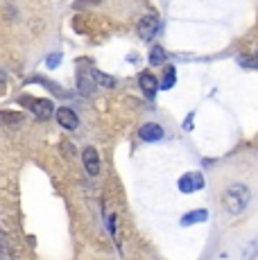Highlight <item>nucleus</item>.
Wrapping results in <instances>:
<instances>
[{
	"label": "nucleus",
	"mask_w": 258,
	"mask_h": 260,
	"mask_svg": "<svg viewBox=\"0 0 258 260\" xmlns=\"http://www.w3.org/2000/svg\"><path fill=\"white\" fill-rule=\"evenodd\" d=\"M249 199H251V190L245 183H231L224 190V208L231 215L245 213V208L249 206Z\"/></svg>",
	"instance_id": "f257e3e1"
},
{
	"label": "nucleus",
	"mask_w": 258,
	"mask_h": 260,
	"mask_svg": "<svg viewBox=\"0 0 258 260\" xmlns=\"http://www.w3.org/2000/svg\"><path fill=\"white\" fill-rule=\"evenodd\" d=\"M177 186H179L181 192L188 194V192H197V190H202L206 186V181L200 172H188V174H183V177H179Z\"/></svg>",
	"instance_id": "f03ea898"
},
{
	"label": "nucleus",
	"mask_w": 258,
	"mask_h": 260,
	"mask_svg": "<svg viewBox=\"0 0 258 260\" xmlns=\"http://www.w3.org/2000/svg\"><path fill=\"white\" fill-rule=\"evenodd\" d=\"M158 32V18L156 14H147V16L141 18V23H138V37L143 39V41H150V39H154Z\"/></svg>",
	"instance_id": "7ed1b4c3"
},
{
	"label": "nucleus",
	"mask_w": 258,
	"mask_h": 260,
	"mask_svg": "<svg viewBox=\"0 0 258 260\" xmlns=\"http://www.w3.org/2000/svg\"><path fill=\"white\" fill-rule=\"evenodd\" d=\"M82 163L86 168L88 177H98L100 174V154H98L95 147H86L82 152Z\"/></svg>",
	"instance_id": "20e7f679"
},
{
	"label": "nucleus",
	"mask_w": 258,
	"mask_h": 260,
	"mask_svg": "<svg viewBox=\"0 0 258 260\" xmlns=\"http://www.w3.org/2000/svg\"><path fill=\"white\" fill-rule=\"evenodd\" d=\"M54 118H57V122L61 124L63 129H68V132H73V129H77V124H79L77 113L73 111L71 107H59L57 111H54Z\"/></svg>",
	"instance_id": "39448f33"
},
{
	"label": "nucleus",
	"mask_w": 258,
	"mask_h": 260,
	"mask_svg": "<svg viewBox=\"0 0 258 260\" xmlns=\"http://www.w3.org/2000/svg\"><path fill=\"white\" fill-rule=\"evenodd\" d=\"M25 102H29L27 107L32 109V113L39 120H48L54 113V104L50 102V100H29V98H25Z\"/></svg>",
	"instance_id": "423d86ee"
},
{
	"label": "nucleus",
	"mask_w": 258,
	"mask_h": 260,
	"mask_svg": "<svg viewBox=\"0 0 258 260\" xmlns=\"http://www.w3.org/2000/svg\"><path fill=\"white\" fill-rule=\"evenodd\" d=\"M138 136H141V141H145V143H156L163 138V127L156 122H147L138 129Z\"/></svg>",
	"instance_id": "0eeeda50"
},
{
	"label": "nucleus",
	"mask_w": 258,
	"mask_h": 260,
	"mask_svg": "<svg viewBox=\"0 0 258 260\" xmlns=\"http://www.w3.org/2000/svg\"><path fill=\"white\" fill-rule=\"evenodd\" d=\"M138 86L143 88V93H145L150 100L154 98L156 91H158V82L152 73H141V77H138Z\"/></svg>",
	"instance_id": "6e6552de"
},
{
	"label": "nucleus",
	"mask_w": 258,
	"mask_h": 260,
	"mask_svg": "<svg viewBox=\"0 0 258 260\" xmlns=\"http://www.w3.org/2000/svg\"><path fill=\"white\" fill-rule=\"evenodd\" d=\"M208 219V211L206 208H197V211H190L181 217V226H192V224H200Z\"/></svg>",
	"instance_id": "1a4fd4ad"
},
{
	"label": "nucleus",
	"mask_w": 258,
	"mask_h": 260,
	"mask_svg": "<svg viewBox=\"0 0 258 260\" xmlns=\"http://www.w3.org/2000/svg\"><path fill=\"white\" fill-rule=\"evenodd\" d=\"M91 77H93V82H95L98 86H102V88H113L118 84L113 75H107V73H102V71H93Z\"/></svg>",
	"instance_id": "9d476101"
},
{
	"label": "nucleus",
	"mask_w": 258,
	"mask_h": 260,
	"mask_svg": "<svg viewBox=\"0 0 258 260\" xmlns=\"http://www.w3.org/2000/svg\"><path fill=\"white\" fill-rule=\"evenodd\" d=\"M93 77L88 73H79V77H77V91L82 93V95H91V91H93Z\"/></svg>",
	"instance_id": "9b49d317"
},
{
	"label": "nucleus",
	"mask_w": 258,
	"mask_h": 260,
	"mask_svg": "<svg viewBox=\"0 0 258 260\" xmlns=\"http://www.w3.org/2000/svg\"><path fill=\"white\" fill-rule=\"evenodd\" d=\"M0 122H5V124H21V122H25V116L23 113H18V111H0Z\"/></svg>",
	"instance_id": "f8f14e48"
},
{
	"label": "nucleus",
	"mask_w": 258,
	"mask_h": 260,
	"mask_svg": "<svg viewBox=\"0 0 258 260\" xmlns=\"http://www.w3.org/2000/svg\"><path fill=\"white\" fill-rule=\"evenodd\" d=\"M175 82H177V71H175V66H168L166 77H163V84H158V88H163V91H170V88L175 86Z\"/></svg>",
	"instance_id": "ddd939ff"
},
{
	"label": "nucleus",
	"mask_w": 258,
	"mask_h": 260,
	"mask_svg": "<svg viewBox=\"0 0 258 260\" xmlns=\"http://www.w3.org/2000/svg\"><path fill=\"white\" fill-rule=\"evenodd\" d=\"M163 61H166V50H163L161 46H154L150 50V63L152 66H161Z\"/></svg>",
	"instance_id": "4468645a"
},
{
	"label": "nucleus",
	"mask_w": 258,
	"mask_h": 260,
	"mask_svg": "<svg viewBox=\"0 0 258 260\" xmlns=\"http://www.w3.org/2000/svg\"><path fill=\"white\" fill-rule=\"evenodd\" d=\"M46 63H48V68H57L59 63H61V52H52V54H48Z\"/></svg>",
	"instance_id": "2eb2a0df"
},
{
	"label": "nucleus",
	"mask_w": 258,
	"mask_h": 260,
	"mask_svg": "<svg viewBox=\"0 0 258 260\" xmlns=\"http://www.w3.org/2000/svg\"><path fill=\"white\" fill-rule=\"evenodd\" d=\"M254 249H256V240H251L249 247H247V251H245V260H251V256H254Z\"/></svg>",
	"instance_id": "dca6fc26"
},
{
	"label": "nucleus",
	"mask_w": 258,
	"mask_h": 260,
	"mask_svg": "<svg viewBox=\"0 0 258 260\" xmlns=\"http://www.w3.org/2000/svg\"><path fill=\"white\" fill-rule=\"evenodd\" d=\"M109 229H111V236L116 233V215H109Z\"/></svg>",
	"instance_id": "f3484780"
},
{
	"label": "nucleus",
	"mask_w": 258,
	"mask_h": 260,
	"mask_svg": "<svg viewBox=\"0 0 258 260\" xmlns=\"http://www.w3.org/2000/svg\"><path fill=\"white\" fill-rule=\"evenodd\" d=\"M238 63H245L247 68H254V61H251V59H238Z\"/></svg>",
	"instance_id": "a211bd4d"
},
{
	"label": "nucleus",
	"mask_w": 258,
	"mask_h": 260,
	"mask_svg": "<svg viewBox=\"0 0 258 260\" xmlns=\"http://www.w3.org/2000/svg\"><path fill=\"white\" fill-rule=\"evenodd\" d=\"M3 91H5V75L0 73V93H3Z\"/></svg>",
	"instance_id": "6ab92c4d"
}]
</instances>
